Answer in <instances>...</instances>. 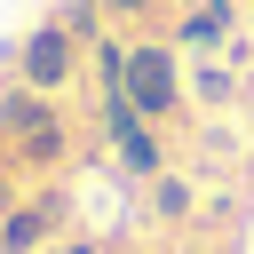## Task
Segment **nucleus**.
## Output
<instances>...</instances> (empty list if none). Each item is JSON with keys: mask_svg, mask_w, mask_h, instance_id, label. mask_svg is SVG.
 Wrapping results in <instances>:
<instances>
[{"mask_svg": "<svg viewBox=\"0 0 254 254\" xmlns=\"http://www.w3.org/2000/svg\"><path fill=\"white\" fill-rule=\"evenodd\" d=\"M95 111H103V135H111V151H119V167H127V175H167L159 127H151V119H143L119 87H103V103H95Z\"/></svg>", "mask_w": 254, "mask_h": 254, "instance_id": "nucleus-4", "label": "nucleus"}, {"mask_svg": "<svg viewBox=\"0 0 254 254\" xmlns=\"http://www.w3.org/2000/svg\"><path fill=\"white\" fill-rule=\"evenodd\" d=\"M71 71H79V40H71V32L56 24V16H48V24H32V32L16 40V79H24V87L56 95V87H64Z\"/></svg>", "mask_w": 254, "mask_h": 254, "instance_id": "nucleus-3", "label": "nucleus"}, {"mask_svg": "<svg viewBox=\"0 0 254 254\" xmlns=\"http://www.w3.org/2000/svg\"><path fill=\"white\" fill-rule=\"evenodd\" d=\"M151 183H159V214L183 222V214H190V183H183V175H151Z\"/></svg>", "mask_w": 254, "mask_h": 254, "instance_id": "nucleus-9", "label": "nucleus"}, {"mask_svg": "<svg viewBox=\"0 0 254 254\" xmlns=\"http://www.w3.org/2000/svg\"><path fill=\"white\" fill-rule=\"evenodd\" d=\"M190 95H198V103H230V71H222V64H198V71H190Z\"/></svg>", "mask_w": 254, "mask_h": 254, "instance_id": "nucleus-8", "label": "nucleus"}, {"mask_svg": "<svg viewBox=\"0 0 254 254\" xmlns=\"http://www.w3.org/2000/svg\"><path fill=\"white\" fill-rule=\"evenodd\" d=\"M56 24H64L79 48H95V40H103V0H64V8H56Z\"/></svg>", "mask_w": 254, "mask_h": 254, "instance_id": "nucleus-6", "label": "nucleus"}, {"mask_svg": "<svg viewBox=\"0 0 254 254\" xmlns=\"http://www.w3.org/2000/svg\"><path fill=\"white\" fill-rule=\"evenodd\" d=\"M119 95L159 127L175 103H183V71H175V48L167 40H127V64H119Z\"/></svg>", "mask_w": 254, "mask_h": 254, "instance_id": "nucleus-2", "label": "nucleus"}, {"mask_svg": "<svg viewBox=\"0 0 254 254\" xmlns=\"http://www.w3.org/2000/svg\"><path fill=\"white\" fill-rule=\"evenodd\" d=\"M64 254H95V246H87V238H71V246H64Z\"/></svg>", "mask_w": 254, "mask_h": 254, "instance_id": "nucleus-11", "label": "nucleus"}, {"mask_svg": "<svg viewBox=\"0 0 254 254\" xmlns=\"http://www.w3.org/2000/svg\"><path fill=\"white\" fill-rule=\"evenodd\" d=\"M64 119H56V103L40 95V87H0V151H16L24 167H56L64 159Z\"/></svg>", "mask_w": 254, "mask_h": 254, "instance_id": "nucleus-1", "label": "nucleus"}, {"mask_svg": "<svg viewBox=\"0 0 254 254\" xmlns=\"http://www.w3.org/2000/svg\"><path fill=\"white\" fill-rule=\"evenodd\" d=\"M222 32H230V16H214V8L198 0V16H183L175 40H183V48H222Z\"/></svg>", "mask_w": 254, "mask_h": 254, "instance_id": "nucleus-7", "label": "nucleus"}, {"mask_svg": "<svg viewBox=\"0 0 254 254\" xmlns=\"http://www.w3.org/2000/svg\"><path fill=\"white\" fill-rule=\"evenodd\" d=\"M56 222H64V198H32V206H16V214L0 222V254H40Z\"/></svg>", "mask_w": 254, "mask_h": 254, "instance_id": "nucleus-5", "label": "nucleus"}, {"mask_svg": "<svg viewBox=\"0 0 254 254\" xmlns=\"http://www.w3.org/2000/svg\"><path fill=\"white\" fill-rule=\"evenodd\" d=\"M159 0H103V16H151Z\"/></svg>", "mask_w": 254, "mask_h": 254, "instance_id": "nucleus-10", "label": "nucleus"}]
</instances>
